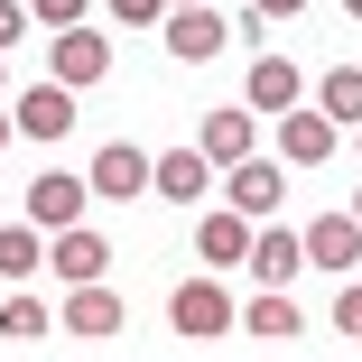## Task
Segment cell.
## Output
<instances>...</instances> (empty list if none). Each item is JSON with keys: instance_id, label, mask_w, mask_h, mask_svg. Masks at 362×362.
I'll list each match as a JSON object with an SVG mask.
<instances>
[{"instance_id": "10", "label": "cell", "mask_w": 362, "mask_h": 362, "mask_svg": "<svg viewBox=\"0 0 362 362\" xmlns=\"http://www.w3.org/2000/svg\"><path fill=\"white\" fill-rule=\"evenodd\" d=\"M10 112H19L28 139H65V130H75V84H28Z\"/></svg>"}, {"instance_id": "22", "label": "cell", "mask_w": 362, "mask_h": 362, "mask_svg": "<svg viewBox=\"0 0 362 362\" xmlns=\"http://www.w3.org/2000/svg\"><path fill=\"white\" fill-rule=\"evenodd\" d=\"M168 10L177 0H112V19H130V28H168Z\"/></svg>"}, {"instance_id": "25", "label": "cell", "mask_w": 362, "mask_h": 362, "mask_svg": "<svg viewBox=\"0 0 362 362\" xmlns=\"http://www.w3.org/2000/svg\"><path fill=\"white\" fill-rule=\"evenodd\" d=\"M251 10H260V19H298L307 0H251Z\"/></svg>"}, {"instance_id": "28", "label": "cell", "mask_w": 362, "mask_h": 362, "mask_svg": "<svg viewBox=\"0 0 362 362\" xmlns=\"http://www.w3.org/2000/svg\"><path fill=\"white\" fill-rule=\"evenodd\" d=\"M353 149H362V121H353Z\"/></svg>"}, {"instance_id": "3", "label": "cell", "mask_w": 362, "mask_h": 362, "mask_svg": "<svg viewBox=\"0 0 362 362\" xmlns=\"http://www.w3.org/2000/svg\"><path fill=\"white\" fill-rule=\"evenodd\" d=\"M168 325H177L186 344H204V334H233V325H242V307H233L214 279H195V288H177V298H168Z\"/></svg>"}, {"instance_id": "5", "label": "cell", "mask_w": 362, "mask_h": 362, "mask_svg": "<svg viewBox=\"0 0 362 362\" xmlns=\"http://www.w3.org/2000/svg\"><path fill=\"white\" fill-rule=\"evenodd\" d=\"M251 242H260V233H251L242 204H223V214L195 223V260H204V269H251Z\"/></svg>"}, {"instance_id": "30", "label": "cell", "mask_w": 362, "mask_h": 362, "mask_svg": "<svg viewBox=\"0 0 362 362\" xmlns=\"http://www.w3.org/2000/svg\"><path fill=\"white\" fill-rule=\"evenodd\" d=\"M353 214H362V195H353Z\"/></svg>"}, {"instance_id": "14", "label": "cell", "mask_w": 362, "mask_h": 362, "mask_svg": "<svg viewBox=\"0 0 362 362\" xmlns=\"http://www.w3.org/2000/svg\"><path fill=\"white\" fill-rule=\"evenodd\" d=\"M47 269V223L19 214V223H0V279H37Z\"/></svg>"}, {"instance_id": "6", "label": "cell", "mask_w": 362, "mask_h": 362, "mask_svg": "<svg viewBox=\"0 0 362 362\" xmlns=\"http://www.w3.org/2000/svg\"><path fill=\"white\" fill-rule=\"evenodd\" d=\"M47 75H56V84H75V93H93V84L112 75V47H103L93 28H56V56H47Z\"/></svg>"}, {"instance_id": "23", "label": "cell", "mask_w": 362, "mask_h": 362, "mask_svg": "<svg viewBox=\"0 0 362 362\" xmlns=\"http://www.w3.org/2000/svg\"><path fill=\"white\" fill-rule=\"evenodd\" d=\"M28 19H37V10H28V0H0V56H10V47L28 37Z\"/></svg>"}, {"instance_id": "2", "label": "cell", "mask_w": 362, "mask_h": 362, "mask_svg": "<svg viewBox=\"0 0 362 362\" xmlns=\"http://www.w3.org/2000/svg\"><path fill=\"white\" fill-rule=\"evenodd\" d=\"M93 195H112V204H130L139 186H158V158L149 149H139V139H103V149H93Z\"/></svg>"}, {"instance_id": "13", "label": "cell", "mask_w": 362, "mask_h": 362, "mask_svg": "<svg viewBox=\"0 0 362 362\" xmlns=\"http://www.w3.org/2000/svg\"><path fill=\"white\" fill-rule=\"evenodd\" d=\"M84 195H93V177H65V168H47V177L28 186V214H37L47 233H65V223L84 214Z\"/></svg>"}, {"instance_id": "8", "label": "cell", "mask_w": 362, "mask_h": 362, "mask_svg": "<svg viewBox=\"0 0 362 362\" xmlns=\"http://www.w3.org/2000/svg\"><path fill=\"white\" fill-rule=\"evenodd\" d=\"M47 269H56L65 288H84V279H103V269H112V242H103V233H84V223H65V233L47 242Z\"/></svg>"}, {"instance_id": "1", "label": "cell", "mask_w": 362, "mask_h": 362, "mask_svg": "<svg viewBox=\"0 0 362 362\" xmlns=\"http://www.w3.org/2000/svg\"><path fill=\"white\" fill-rule=\"evenodd\" d=\"M269 139H279V158H288V168H325V158H334V139H353V130H344L325 103H288Z\"/></svg>"}, {"instance_id": "16", "label": "cell", "mask_w": 362, "mask_h": 362, "mask_svg": "<svg viewBox=\"0 0 362 362\" xmlns=\"http://www.w3.org/2000/svg\"><path fill=\"white\" fill-rule=\"evenodd\" d=\"M298 260H307V233H260V242H251V279H260V288H288Z\"/></svg>"}, {"instance_id": "18", "label": "cell", "mask_w": 362, "mask_h": 362, "mask_svg": "<svg viewBox=\"0 0 362 362\" xmlns=\"http://www.w3.org/2000/svg\"><path fill=\"white\" fill-rule=\"evenodd\" d=\"M288 103H298V65H288V56H260L251 65V112H288Z\"/></svg>"}, {"instance_id": "19", "label": "cell", "mask_w": 362, "mask_h": 362, "mask_svg": "<svg viewBox=\"0 0 362 362\" xmlns=\"http://www.w3.org/2000/svg\"><path fill=\"white\" fill-rule=\"evenodd\" d=\"M47 325H65V316H47V298H28V288H10V298H0V334H10V344H37Z\"/></svg>"}, {"instance_id": "12", "label": "cell", "mask_w": 362, "mask_h": 362, "mask_svg": "<svg viewBox=\"0 0 362 362\" xmlns=\"http://www.w3.org/2000/svg\"><path fill=\"white\" fill-rule=\"evenodd\" d=\"M65 334H84V344L121 334V298H112L103 279H84V288H65Z\"/></svg>"}, {"instance_id": "17", "label": "cell", "mask_w": 362, "mask_h": 362, "mask_svg": "<svg viewBox=\"0 0 362 362\" xmlns=\"http://www.w3.org/2000/svg\"><path fill=\"white\" fill-rule=\"evenodd\" d=\"M204 177H214L204 149H168V158H158V195H168V204H204Z\"/></svg>"}, {"instance_id": "4", "label": "cell", "mask_w": 362, "mask_h": 362, "mask_svg": "<svg viewBox=\"0 0 362 362\" xmlns=\"http://www.w3.org/2000/svg\"><path fill=\"white\" fill-rule=\"evenodd\" d=\"M223 37H233V19L214 10V0H186V10H168V56H177V65L223 56Z\"/></svg>"}, {"instance_id": "9", "label": "cell", "mask_w": 362, "mask_h": 362, "mask_svg": "<svg viewBox=\"0 0 362 362\" xmlns=\"http://www.w3.org/2000/svg\"><path fill=\"white\" fill-rule=\"evenodd\" d=\"M251 139H260V130H251V103H223V112H204V121H195V149H204L214 168L251 158Z\"/></svg>"}, {"instance_id": "29", "label": "cell", "mask_w": 362, "mask_h": 362, "mask_svg": "<svg viewBox=\"0 0 362 362\" xmlns=\"http://www.w3.org/2000/svg\"><path fill=\"white\" fill-rule=\"evenodd\" d=\"M0 75H10V56H0Z\"/></svg>"}, {"instance_id": "27", "label": "cell", "mask_w": 362, "mask_h": 362, "mask_svg": "<svg viewBox=\"0 0 362 362\" xmlns=\"http://www.w3.org/2000/svg\"><path fill=\"white\" fill-rule=\"evenodd\" d=\"M344 10H353V19H362V0H344Z\"/></svg>"}, {"instance_id": "11", "label": "cell", "mask_w": 362, "mask_h": 362, "mask_svg": "<svg viewBox=\"0 0 362 362\" xmlns=\"http://www.w3.org/2000/svg\"><path fill=\"white\" fill-rule=\"evenodd\" d=\"M307 260H316V269H353V260H362V214H353V204L307 223Z\"/></svg>"}, {"instance_id": "31", "label": "cell", "mask_w": 362, "mask_h": 362, "mask_svg": "<svg viewBox=\"0 0 362 362\" xmlns=\"http://www.w3.org/2000/svg\"><path fill=\"white\" fill-rule=\"evenodd\" d=\"M177 10H186V0H177Z\"/></svg>"}, {"instance_id": "24", "label": "cell", "mask_w": 362, "mask_h": 362, "mask_svg": "<svg viewBox=\"0 0 362 362\" xmlns=\"http://www.w3.org/2000/svg\"><path fill=\"white\" fill-rule=\"evenodd\" d=\"M334 325H344V334H362V288H344V298H334Z\"/></svg>"}, {"instance_id": "15", "label": "cell", "mask_w": 362, "mask_h": 362, "mask_svg": "<svg viewBox=\"0 0 362 362\" xmlns=\"http://www.w3.org/2000/svg\"><path fill=\"white\" fill-rule=\"evenodd\" d=\"M242 334H260V344H288V334H307V316H298V298H288V288H260V298L242 307Z\"/></svg>"}, {"instance_id": "20", "label": "cell", "mask_w": 362, "mask_h": 362, "mask_svg": "<svg viewBox=\"0 0 362 362\" xmlns=\"http://www.w3.org/2000/svg\"><path fill=\"white\" fill-rule=\"evenodd\" d=\"M316 103H325V112H334V121L353 130V121H362V65H334V75L316 84Z\"/></svg>"}, {"instance_id": "21", "label": "cell", "mask_w": 362, "mask_h": 362, "mask_svg": "<svg viewBox=\"0 0 362 362\" xmlns=\"http://www.w3.org/2000/svg\"><path fill=\"white\" fill-rule=\"evenodd\" d=\"M28 10H37V28H84L93 0H28Z\"/></svg>"}, {"instance_id": "7", "label": "cell", "mask_w": 362, "mask_h": 362, "mask_svg": "<svg viewBox=\"0 0 362 362\" xmlns=\"http://www.w3.org/2000/svg\"><path fill=\"white\" fill-rule=\"evenodd\" d=\"M279 195H288L279 158H233L223 168V204H242V214H279Z\"/></svg>"}, {"instance_id": "26", "label": "cell", "mask_w": 362, "mask_h": 362, "mask_svg": "<svg viewBox=\"0 0 362 362\" xmlns=\"http://www.w3.org/2000/svg\"><path fill=\"white\" fill-rule=\"evenodd\" d=\"M10 130H19V112H0V149H10Z\"/></svg>"}]
</instances>
